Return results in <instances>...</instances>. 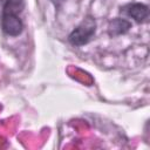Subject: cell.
<instances>
[{"label": "cell", "mask_w": 150, "mask_h": 150, "mask_svg": "<svg viewBox=\"0 0 150 150\" xmlns=\"http://www.w3.org/2000/svg\"><path fill=\"white\" fill-rule=\"evenodd\" d=\"M96 30V21L93 16H87L69 34V42L74 46H82L90 41Z\"/></svg>", "instance_id": "obj_2"}, {"label": "cell", "mask_w": 150, "mask_h": 150, "mask_svg": "<svg viewBox=\"0 0 150 150\" xmlns=\"http://www.w3.org/2000/svg\"><path fill=\"white\" fill-rule=\"evenodd\" d=\"M123 12H124L128 16L132 18L135 21L141 22V21H143L144 19L148 18L149 8H148L146 5L136 2V4H129V5H127L125 7H123Z\"/></svg>", "instance_id": "obj_3"}, {"label": "cell", "mask_w": 150, "mask_h": 150, "mask_svg": "<svg viewBox=\"0 0 150 150\" xmlns=\"http://www.w3.org/2000/svg\"><path fill=\"white\" fill-rule=\"evenodd\" d=\"M131 28V23L125 20V19H114L109 22V26H108V34L112 38L115 36H118V35H122V34H125L129 29Z\"/></svg>", "instance_id": "obj_4"}, {"label": "cell", "mask_w": 150, "mask_h": 150, "mask_svg": "<svg viewBox=\"0 0 150 150\" xmlns=\"http://www.w3.org/2000/svg\"><path fill=\"white\" fill-rule=\"evenodd\" d=\"M50 1H52V2H53L55 6H56V7H59V6H61V5H62V4H63L66 0H50Z\"/></svg>", "instance_id": "obj_5"}, {"label": "cell", "mask_w": 150, "mask_h": 150, "mask_svg": "<svg viewBox=\"0 0 150 150\" xmlns=\"http://www.w3.org/2000/svg\"><path fill=\"white\" fill-rule=\"evenodd\" d=\"M25 7V0H6L2 6L1 14V28L11 36H18L23 29L22 20L19 18V13Z\"/></svg>", "instance_id": "obj_1"}]
</instances>
